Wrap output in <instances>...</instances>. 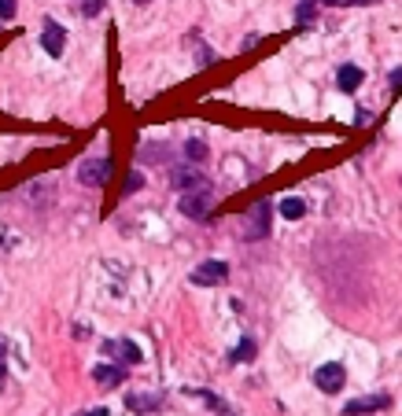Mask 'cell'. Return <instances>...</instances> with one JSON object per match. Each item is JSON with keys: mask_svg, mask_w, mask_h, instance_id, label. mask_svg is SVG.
Segmentation results:
<instances>
[{"mask_svg": "<svg viewBox=\"0 0 402 416\" xmlns=\"http://www.w3.org/2000/svg\"><path fill=\"white\" fill-rule=\"evenodd\" d=\"M137 4H148V0H137Z\"/></svg>", "mask_w": 402, "mask_h": 416, "instance_id": "4316f807", "label": "cell"}, {"mask_svg": "<svg viewBox=\"0 0 402 416\" xmlns=\"http://www.w3.org/2000/svg\"><path fill=\"white\" fill-rule=\"evenodd\" d=\"M314 11H317V0H299V11H296V19H299V26H310V19H314Z\"/></svg>", "mask_w": 402, "mask_h": 416, "instance_id": "e0dca14e", "label": "cell"}, {"mask_svg": "<svg viewBox=\"0 0 402 416\" xmlns=\"http://www.w3.org/2000/svg\"><path fill=\"white\" fill-rule=\"evenodd\" d=\"M362 67H351V63H347V67H340V74H336V85H340V92H355L358 85H362Z\"/></svg>", "mask_w": 402, "mask_h": 416, "instance_id": "8fae6325", "label": "cell"}, {"mask_svg": "<svg viewBox=\"0 0 402 416\" xmlns=\"http://www.w3.org/2000/svg\"><path fill=\"white\" fill-rule=\"evenodd\" d=\"M343 4H358V8H369V4H380V0H343Z\"/></svg>", "mask_w": 402, "mask_h": 416, "instance_id": "cb8c5ba5", "label": "cell"}, {"mask_svg": "<svg viewBox=\"0 0 402 416\" xmlns=\"http://www.w3.org/2000/svg\"><path fill=\"white\" fill-rule=\"evenodd\" d=\"M185 158H188L192 166H196V163H207V144H203V140H188V144H185Z\"/></svg>", "mask_w": 402, "mask_h": 416, "instance_id": "2e32d148", "label": "cell"}, {"mask_svg": "<svg viewBox=\"0 0 402 416\" xmlns=\"http://www.w3.org/2000/svg\"><path fill=\"white\" fill-rule=\"evenodd\" d=\"M104 354H122V361L126 365H140L144 361V354H140V346L137 343H130V339H111V343H104Z\"/></svg>", "mask_w": 402, "mask_h": 416, "instance_id": "9c48e42d", "label": "cell"}, {"mask_svg": "<svg viewBox=\"0 0 402 416\" xmlns=\"http://www.w3.org/2000/svg\"><path fill=\"white\" fill-rule=\"evenodd\" d=\"M281 214H284L288 221H299L303 214H307V203H303V199H292V196H288V199L281 203Z\"/></svg>", "mask_w": 402, "mask_h": 416, "instance_id": "9a60e30c", "label": "cell"}, {"mask_svg": "<svg viewBox=\"0 0 402 416\" xmlns=\"http://www.w3.org/2000/svg\"><path fill=\"white\" fill-rule=\"evenodd\" d=\"M19 199H26V206H34V210H48V206L56 203V181H30L15 191Z\"/></svg>", "mask_w": 402, "mask_h": 416, "instance_id": "6da1fadb", "label": "cell"}, {"mask_svg": "<svg viewBox=\"0 0 402 416\" xmlns=\"http://www.w3.org/2000/svg\"><path fill=\"white\" fill-rule=\"evenodd\" d=\"M388 405H391L388 394H369V398H355V402H347L343 405V416H369V412H380V409H388Z\"/></svg>", "mask_w": 402, "mask_h": 416, "instance_id": "52a82bcc", "label": "cell"}, {"mask_svg": "<svg viewBox=\"0 0 402 416\" xmlns=\"http://www.w3.org/2000/svg\"><path fill=\"white\" fill-rule=\"evenodd\" d=\"M4 383H8V343L0 339V391H4Z\"/></svg>", "mask_w": 402, "mask_h": 416, "instance_id": "ffe728a7", "label": "cell"}, {"mask_svg": "<svg viewBox=\"0 0 402 416\" xmlns=\"http://www.w3.org/2000/svg\"><path fill=\"white\" fill-rule=\"evenodd\" d=\"M314 383L325 394H336V391H343V383H347V372H343V365L340 361H329V365H321V369L314 372Z\"/></svg>", "mask_w": 402, "mask_h": 416, "instance_id": "5b68a950", "label": "cell"}, {"mask_svg": "<svg viewBox=\"0 0 402 416\" xmlns=\"http://www.w3.org/2000/svg\"><path fill=\"white\" fill-rule=\"evenodd\" d=\"M388 82H391V89L398 92V85H402V70H391V77H388Z\"/></svg>", "mask_w": 402, "mask_h": 416, "instance_id": "603a6c76", "label": "cell"}, {"mask_svg": "<svg viewBox=\"0 0 402 416\" xmlns=\"http://www.w3.org/2000/svg\"><path fill=\"white\" fill-rule=\"evenodd\" d=\"M203 184V177H200V173L196 170H178V173H173V188H178V191H188V188H200Z\"/></svg>", "mask_w": 402, "mask_h": 416, "instance_id": "7c38bea8", "label": "cell"}, {"mask_svg": "<svg viewBox=\"0 0 402 416\" xmlns=\"http://www.w3.org/2000/svg\"><path fill=\"white\" fill-rule=\"evenodd\" d=\"M140 184H144V177H140V173L133 170V173H130V177H126V188H122V191H126V196H133V191H137Z\"/></svg>", "mask_w": 402, "mask_h": 416, "instance_id": "44dd1931", "label": "cell"}, {"mask_svg": "<svg viewBox=\"0 0 402 416\" xmlns=\"http://www.w3.org/2000/svg\"><path fill=\"white\" fill-rule=\"evenodd\" d=\"M126 402H130V409H155L159 405V398H152V394H130V398H126Z\"/></svg>", "mask_w": 402, "mask_h": 416, "instance_id": "ac0fdd59", "label": "cell"}, {"mask_svg": "<svg viewBox=\"0 0 402 416\" xmlns=\"http://www.w3.org/2000/svg\"><path fill=\"white\" fill-rule=\"evenodd\" d=\"M111 177V158H85V163H78V181L89 184V188H100L107 184Z\"/></svg>", "mask_w": 402, "mask_h": 416, "instance_id": "277c9868", "label": "cell"}, {"mask_svg": "<svg viewBox=\"0 0 402 416\" xmlns=\"http://www.w3.org/2000/svg\"><path fill=\"white\" fill-rule=\"evenodd\" d=\"M321 4H332V8H340V4H343V0H321Z\"/></svg>", "mask_w": 402, "mask_h": 416, "instance_id": "484cf974", "label": "cell"}, {"mask_svg": "<svg viewBox=\"0 0 402 416\" xmlns=\"http://www.w3.org/2000/svg\"><path fill=\"white\" fill-rule=\"evenodd\" d=\"M82 416H111L107 409H89V412H82Z\"/></svg>", "mask_w": 402, "mask_h": 416, "instance_id": "d4e9b609", "label": "cell"}, {"mask_svg": "<svg viewBox=\"0 0 402 416\" xmlns=\"http://www.w3.org/2000/svg\"><path fill=\"white\" fill-rule=\"evenodd\" d=\"M41 44L48 56H63V48H67V34H63V26H56L52 19L44 23V34H41Z\"/></svg>", "mask_w": 402, "mask_h": 416, "instance_id": "ba28073f", "label": "cell"}, {"mask_svg": "<svg viewBox=\"0 0 402 416\" xmlns=\"http://www.w3.org/2000/svg\"><path fill=\"white\" fill-rule=\"evenodd\" d=\"M0 19H15V0H0Z\"/></svg>", "mask_w": 402, "mask_h": 416, "instance_id": "7402d4cb", "label": "cell"}, {"mask_svg": "<svg viewBox=\"0 0 402 416\" xmlns=\"http://www.w3.org/2000/svg\"><path fill=\"white\" fill-rule=\"evenodd\" d=\"M269 218H273V206L262 199V203H255L248 218H244V239H262L269 232Z\"/></svg>", "mask_w": 402, "mask_h": 416, "instance_id": "7a4b0ae2", "label": "cell"}, {"mask_svg": "<svg viewBox=\"0 0 402 416\" xmlns=\"http://www.w3.org/2000/svg\"><path fill=\"white\" fill-rule=\"evenodd\" d=\"M255 350H259V346H255V339H240L236 350H229V361H233V365H244V361L255 358Z\"/></svg>", "mask_w": 402, "mask_h": 416, "instance_id": "4fadbf2b", "label": "cell"}, {"mask_svg": "<svg viewBox=\"0 0 402 416\" xmlns=\"http://www.w3.org/2000/svg\"><path fill=\"white\" fill-rule=\"evenodd\" d=\"M225 280H229V265L218 262V258L203 262L196 273H192V284H200V287H218V284H225Z\"/></svg>", "mask_w": 402, "mask_h": 416, "instance_id": "8992f818", "label": "cell"}, {"mask_svg": "<svg viewBox=\"0 0 402 416\" xmlns=\"http://www.w3.org/2000/svg\"><path fill=\"white\" fill-rule=\"evenodd\" d=\"M211 206H214V196L203 184L200 188H188L185 196H181V214L185 218H207V214H211Z\"/></svg>", "mask_w": 402, "mask_h": 416, "instance_id": "3957f363", "label": "cell"}, {"mask_svg": "<svg viewBox=\"0 0 402 416\" xmlns=\"http://www.w3.org/2000/svg\"><path fill=\"white\" fill-rule=\"evenodd\" d=\"M92 379L104 383V387H115V383H126V369H122V365H96Z\"/></svg>", "mask_w": 402, "mask_h": 416, "instance_id": "30bf717a", "label": "cell"}, {"mask_svg": "<svg viewBox=\"0 0 402 416\" xmlns=\"http://www.w3.org/2000/svg\"><path fill=\"white\" fill-rule=\"evenodd\" d=\"M104 4H107V0H82V15H85V19H96V15L104 11Z\"/></svg>", "mask_w": 402, "mask_h": 416, "instance_id": "d6986e66", "label": "cell"}, {"mask_svg": "<svg viewBox=\"0 0 402 416\" xmlns=\"http://www.w3.org/2000/svg\"><path fill=\"white\" fill-rule=\"evenodd\" d=\"M192 394H200V398H203V402H207V405H211V409H214L218 416H236V412H233V405H225V402H221V398H218V394H211V391H192Z\"/></svg>", "mask_w": 402, "mask_h": 416, "instance_id": "5bb4252c", "label": "cell"}]
</instances>
